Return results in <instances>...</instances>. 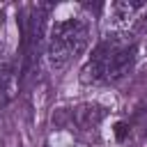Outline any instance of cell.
Listing matches in <instances>:
<instances>
[{
	"label": "cell",
	"mask_w": 147,
	"mask_h": 147,
	"mask_svg": "<svg viewBox=\"0 0 147 147\" xmlns=\"http://www.w3.org/2000/svg\"><path fill=\"white\" fill-rule=\"evenodd\" d=\"M138 60V51H136V41L124 37V34H113L106 37L92 53V57L87 60V64L80 71V80L83 83H115L119 78H124L133 64Z\"/></svg>",
	"instance_id": "obj_1"
},
{
	"label": "cell",
	"mask_w": 147,
	"mask_h": 147,
	"mask_svg": "<svg viewBox=\"0 0 147 147\" xmlns=\"http://www.w3.org/2000/svg\"><path fill=\"white\" fill-rule=\"evenodd\" d=\"M87 21L85 18H62L55 21L48 34V46H46V60L48 67L60 71L64 69L76 55H80L87 46Z\"/></svg>",
	"instance_id": "obj_2"
},
{
	"label": "cell",
	"mask_w": 147,
	"mask_h": 147,
	"mask_svg": "<svg viewBox=\"0 0 147 147\" xmlns=\"http://www.w3.org/2000/svg\"><path fill=\"white\" fill-rule=\"evenodd\" d=\"M67 115H69L71 126H76L78 131H85V133H94L106 113H103V108L96 106V103H80V106L67 110Z\"/></svg>",
	"instance_id": "obj_3"
},
{
	"label": "cell",
	"mask_w": 147,
	"mask_h": 147,
	"mask_svg": "<svg viewBox=\"0 0 147 147\" xmlns=\"http://www.w3.org/2000/svg\"><path fill=\"white\" fill-rule=\"evenodd\" d=\"M18 94V74L11 64H2L0 69V108L7 106Z\"/></svg>",
	"instance_id": "obj_4"
},
{
	"label": "cell",
	"mask_w": 147,
	"mask_h": 147,
	"mask_svg": "<svg viewBox=\"0 0 147 147\" xmlns=\"http://www.w3.org/2000/svg\"><path fill=\"white\" fill-rule=\"evenodd\" d=\"M145 2H129V0H117L110 5V25L113 28H122L126 23V18H131L138 9H145Z\"/></svg>",
	"instance_id": "obj_5"
},
{
	"label": "cell",
	"mask_w": 147,
	"mask_h": 147,
	"mask_svg": "<svg viewBox=\"0 0 147 147\" xmlns=\"http://www.w3.org/2000/svg\"><path fill=\"white\" fill-rule=\"evenodd\" d=\"M46 147H83V145H76L71 136H57V138L51 140Z\"/></svg>",
	"instance_id": "obj_6"
},
{
	"label": "cell",
	"mask_w": 147,
	"mask_h": 147,
	"mask_svg": "<svg viewBox=\"0 0 147 147\" xmlns=\"http://www.w3.org/2000/svg\"><path fill=\"white\" fill-rule=\"evenodd\" d=\"M113 133H115V138H117L119 142H124V140L129 138V124H126V122H117L115 129H113Z\"/></svg>",
	"instance_id": "obj_7"
},
{
	"label": "cell",
	"mask_w": 147,
	"mask_h": 147,
	"mask_svg": "<svg viewBox=\"0 0 147 147\" xmlns=\"http://www.w3.org/2000/svg\"><path fill=\"white\" fill-rule=\"evenodd\" d=\"M145 133H147V119H145Z\"/></svg>",
	"instance_id": "obj_8"
},
{
	"label": "cell",
	"mask_w": 147,
	"mask_h": 147,
	"mask_svg": "<svg viewBox=\"0 0 147 147\" xmlns=\"http://www.w3.org/2000/svg\"><path fill=\"white\" fill-rule=\"evenodd\" d=\"M0 69H2V64H0Z\"/></svg>",
	"instance_id": "obj_9"
}]
</instances>
